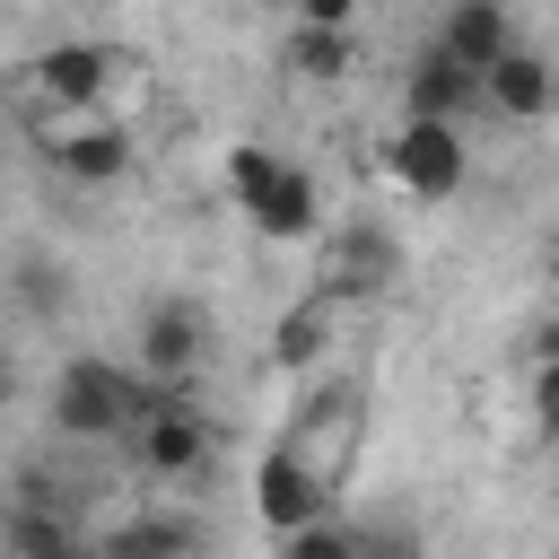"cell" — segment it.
I'll use <instances>...</instances> for the list:
<instances>
[{"mask_svg": "<svg viewBox=\"0 0 559 559\" xmlns=\"http://www.w3.org/2000/svg\"><path fill=\"white\" fill-rule=\"evenodd\" d=\"M384 175H393V192H402V201H419V210L454 201V192H463V175H472L463 131H454V122H402V131L384 140Z\"/></svg>", "mask_w": 559, "mask_h": 559, "instance_id": "8992f818", "label": "cell"}, {"mask_svg": "<svg viewBox=\"0 0 559 559\" xmlns=\"http://www.w3.org/2000/svg\"><path fill=\"white\" fill-rule=\"evenodd\" d=\"M288 70L314 79V87H332V79L358 70V35H341V26H288Z\"/></svg>", "mask_w": 559, "mask_h": 559, "instance_id": "2e32d148", "label": "cell"}, {"mask_svg": "<svg viewBox=\"0 0 559 559\" xmlns=\"http://www.w3.org/2000/svg\"><path fill=\"white\" fill-rule=\"evenodd\" d=\"M463 114H480V79L454 70L437 44H419L411 70H402V122H454L463 131Z\"/></svg>", "mask_w": 559, "mask_h": 559, "instance_id": "7c38bea8", "label": "cell"}, {"mask_svg": "<svg viewBox=\"0 0 559 559\" xmlns=\"http://www.w3.org/2000/svg\"><path fill=\"white\" fill-rule=\"evenodd\" d=\"M341 341V306L332 297H297V306H280V323H271V367H288V376H306L323 349Z\"/></svg>", "mask_w": 559, "mask_h": 559, "instance_id": "9a60e30c", "label": "cell"}, {"mask_svg": "<svg viewBox=\"0 0 559 559\" xmlns=\"http://www.w3.org/2000/svg\"><path fill=\"white\" fill-rule=\"evenodd\" d=\"M35 157H44L61 183L105 192V183H122V175L140 166V131H131L122 114H87V122H52V131H35Z\"/></svg>", "mask_w": 559, "mask_h": 559, "instance_id": "3957f363", "label": "cell"}, {"mask_svg": "<svg viewBox=\"0 0 559 559\" xmlns=\"http://www.w3.org/2000/svg\"><path fill=\"white\" fill-rule=\"evenodd\" d=\"M131 70H148V61H140V52H122V44H96V35H61V44L26 52V61H9L0 105H9L26 131L87 122V114H105V105H114V87H122Z\"/></svg>", "mask_w": 559, "mask_h": 559, "instance_id": "6da1fadb", "label": "cell"}, {"mask_svg": "<svg viewBox=\"0 0 559 559\" xmlns=\"http://www.w3.org/2000/svg\"><path fill=\"white\" fill-rule=\"evenodd\" d=\"M122 445H131V463H140L148 480H192V472L210 463L218 428H210V411H201L192 393H157V402L122 428Z\"/></svg>", "mask_w": 559, "mask_h": 559, "instance_id": "277c9868", "label": "cell"}, {"mask_svg": "<svg viewBox=\"0 0 559 559\" xmlns=\"http://www.w3.org/2000/svg\"><path fill=\"white\" fill-rule=\"evenodd\" d=\"M70 9H105V0H70Z\"/></svg>", "mask_w": 559, "mask_h": 559, "instance_id": "44dd1931", "label": "cell"}, {"mask_svg": "<svg viewBox=\"0 0 559 559\" xmlns=\"http://www.w3.org/2000/svg\"><path fill=\"white\" fill-rule=\"evenodd\" d=\"M157 393H166V384L131 376L122 358L79 349V358H61V376H52V428H61V437H79V445H114V437L157 402Z\"/></svg>", "mask_w": 559, "mask_h": 559, "instance_id": "7a4b0ae2", "label": "cell"}, {"mask_svg": "<svg viewBox=\"0 0 559 559\" xmlns=\"http://www.w3.org/2000/svg\"><path fill=\"white\" fill-rule=\"evenodd\" d=\"M9 393H17V367H9V358H0V402H9Z\"/></svg>", "mask_w": 559, "mask_h": 559, "instance_id": "ffe728a7", "label": "cell"}, {"mask_svg": "<svg viewBox=\"0 0 559 559\" xmlns=\"http://www.w3.org/2000/svg\"><path fill=\"white\" fill-rule=\"evenodd\" d=\"M524 35H515V9L507 0H445V26H437V52L454 61V70H489L498 52H515Z\"/></svg>", "mask_w": 559, "mask_h": 559, "instance_id": "4fadbf2b", "label": "cell"}, {"mask_svg": "<svg viewBox=\"0 0 559 559\" xmlns=\"http://www.w3.org/2000/svg\"><path fill=\"white\" fill-rule=\"evenodd\" d=\"M332 498H341V489H332L297 445H271V454L253 463V515L271 524V542H280V533H297V524H314V515H341Z\"/></svg>", "mask_w": 559, "mask_h": 559, "instance_id": "9c48e42d", "label": "cell"}, {"mask_svg": "<svg viewBox=\"0 0 559 559\" xmlns=\"http://www.w3.org/2000/svg\"><path fill=\"white\" fill-rule=\"evenodd\" d=\"M280 559H349V515H314V524L280 533Z\"/></svg>", "mask_w": 559, "mask_h": 559, "instance_id": "ac0fdd59", "label": "cell"}, {"mask_svg": "<svg viewBox=\"0 0 559 559\" xmlns=\"http://www.w3.org/2000/svg\"><path fill=\"white\" fill-rule=\"evenodd\" d=\"M245 218H253V236H271V245H297V236H314L323 227V192H314V175L297 166V157H280L245 201H236Z\"/></svg>", "mask_w": 559, "mask_h": 559, "instance_id": "30bf717a", "label": "cell"}, {"mask_svg": "<svg viewBox=\"0 0 559 559\" xmlns=\"http://www.w3.org/2000/svg\"><path fill=\"white\" fill-rule=\"evenodd\" d=\"M358 411H367V384L358 376H323L306 402H297V419L280 428V445H297L332 489H341V472H349V445H358Z\"/></svg>", "mask_w": 559, "mask_h": 559, "instance_id": "52a82bcc", "label": "cell"}, {"mask_svg": "<svg viewBox=\"0 0 559 559\" xmlns=\"http://www.w3.org/2000/svg\"><path fill=\"white\" fill-rule=\"evenodd\" d=\"M210 341H218V323H210L192 297H157V306L140 314V367H131V376L183 393V384L210 367Z\"/></svg>", "mask_w": 559, "mask_h": 559, "instance_id": "ba28073f", "label": "cell"}, {"mask_svg": "<svg viewBox=\"0 0 559 559\" xmlns=\"http://www.w3.org/2000/svg\"><path fill=\"white\" fill-rule=\"evenodd\" d=\"M297 26H341V35H358V0H297Z\"/></svg>", "mask_w": 559, "mask_h": 559, "instance_id": "d6986e66", "label": "cell"}, {"mask_svg": "<svg viewBox=\"0 0 559 559\" xmlns=\"http://www.w3.org/2000/svg\"><path fill=\"white\" fill-rule=\"evenodd\" d=\"M201 542H210L201 515H183V507H140V515H122V524L105 533L96 559H201Z\"/></svg>", "mask_w": 559, "mask_h": 559, "instance_id": "5bb4252c", "label": "cell"}, {"mask_svg": "<svg viewBox=\"0 0 559 559\" xmlns=\"http://www.w3.org/2000/svg\"><path fill=\"white\" fill-rule=\"evenodd\" d=\"M419 524L402 515H349V559H419Z\"/></svg>", "mask_w": 559, "mask_h": 559, "instance_id": "e0dca14e", "label": "cell"}, {"mask_svg": "<svg viewBox=\"0 0 559 559\" xmlns=\"http://www.w3.org/2000/svg\"><path fill=\"white\" fill-rule=\"evenodd\" d=\"M393 280H402V236H393L384 218H349V227L323 236L314 297H332V306H367V297H384Z\"/></svg>", "mask_w": 559, "mask_h": 559, "instance_id": "5b68a950", "label": "cell"}, {"mask_svg": "<svg viewBox=\"0 0 559 559\" xmlns=\"http://www.w3.org/2000/svg\"><path fill=\"white\" fill-rule=\"evenodd\" d=\"M480 105H489L498 122H542V114L559 105V70H550V52H542V44L498 52V61L480 70Z\"/></svg>", "mask_w": 559, "mask_h": 559, "instance_id": "8fae6325", "label": "cell"}]
</instances>
